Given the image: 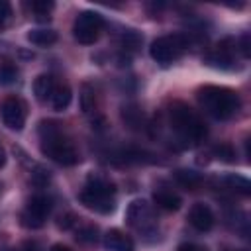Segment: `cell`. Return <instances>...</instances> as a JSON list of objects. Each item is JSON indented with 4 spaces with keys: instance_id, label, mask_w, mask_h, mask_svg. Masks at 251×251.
I'll use <instances>...</instances> for the list:
<instances>
[{
    "instance_id": "obj_1",
    "label": "cell",
    "mask_w": 251,
    "mask_h": 251,
    "mask_svg": "<svg viewBox=\"0 0 251 251\" xmlns=\"http://www.w3.org/2000/svg\"><path fill=\"white\" fill-rule=\"evenodd\" d=\"M39 135H41V153L45 157H49L51 161L65 165V167H73L80 161L76 147L73 145V141L69 137H65V133L61 131V126L57 122L43 120L39 124Z\"/></svg>"
},
{
    "instance_id": "obj_2",
    "label": "cell",
    "mask_w": 251,
    "mask_h": 251,
    "mask_svg": "<svg viewBox=\"0 0 251 251\" xmlns=\"http://www.w3.org/2000/svg\"><path fill=\"white\" fill-rule=\"evenodd\" d=\"M196 98H198V104L202 106V110L216 120L233 118L241 106L239 94L227 86H216V84L200 86L196 92Z\"/></svg>"
},
{
    "instance_id": "obj_3",
    "label": "cell",
    "mask_w": 251,
    "mask_h": 251,
    "mask_svg": "<svg viewBox=\"0 0 251 251\" xmlns=\"http://www.w3.org/2000/svg\"><path fill=\"white\" fill-rule=\"evenodd\" d=\"M169 124L176 131V135L184 141L198 143L206 137L208 129L202 118L184 102H173L169 108Z\"/></svg>"
},
{
    "instance_id": "obj_4",
    "label": "cell",
    "mask_w": 251,
    "mask_h": 251,
    "mask_svg": "<svg viewBox=\"0 0 251 251\" xmlns=\"http://www.w3.org/2000/svg\"><path fill=\"white\" fill-rule=\"evenodd\" d=\"M116 184L104 176H88L86 184L78 192V200L84 208L108 214L116 208Z\"/></svg>"
},
{
    "instance_id": "obj_5",
    "label": "cell",
    "mask_w": 251,
    "mask_h": 251,
    "mask_svg": "<svg viewBox=\"0 0 251 251\" xmlns=\"http://www.w3.org/2000/svg\"><path fill=\"white\" fill-rule=\"evenodd\" d=\"M186 49H188V39L180 33H175V35L157 37L149 47V55L153 57V61L167 65V63L176 61Z\"/></svg>"
},
{
    "instance_id": "obj_6",
    "label": "cell",
    "mask_w": 251,
    "mask_h": 251,
    "mask_svg": "<svg viewBox=\"0 0 251 251\" xmlns=\"http://www.w3.org/2000/svg\"><path fill=\"white\" fill-rule=\"evenodd\" d=\"M102 29H104V18L92 10L80 12L73 24V35L82 45H92L94 41H98Z\"/></svg>"
},
{
    "instance_id": "obj_7",
    "label": "cell",
    "mask_w": 251,
    "mask_h": 251,
    "mask_svg": "<svg viewBox=\"0 0 251 251\" xmlns=\"http://www.w3.org/2000/svg\"><path fill=\"white\" fill-rule=\"evenodd\" d=\"M51 212V198L45 194H35L27 200L25 208L20 214V224L27 229H37L45 224Z\"/></svg>"
},
{
    "instance_id": "obj_8",
    "label": "cell",
    "mask_w": 251,
    "mask_h": 251,
    "mask_svg": "<svg viewBox=\"0 0 251 251\" xmlns=\"http://www.w3.org/2000/svg\"><path fill=\"white\" fill-rule=\"evenodd\" d=\"M0 116L2 122L8 129L12 131H20L25 126V118H27V106L22 98L18 96H8L4 98V102L0 104Z\"/></svg>"
},
{
    "instance_id": "obj_9",
    "label": "cell",
    "mask_w": 251,
    "mask_h": 251,
    "mask_svg": "<svg viewBox=\"0 0 251 251\" xmlns=\"http://www.w3.org/2000/svg\"><path fill=\"white\" fill-rule=\"evenodd\" d=\"M126 220L129 226L137 227V229H147L149 226H153V220H151V210L147 206L145 200H133L129 206H127V212H126Z\"/></svg>"
},
{
    "instance_id": "obj_10",
    "label": "cell",
    "mask_w": 251,
    "mask_h": 251,
    "mask_svg": "<svg viewBox=\"0 0 251 251\" xmlns=\"http://www.w3.org/2000/svg\"><path fill=\"white\" fill-rule=\"evenodd\" d=\"M214 220L216 218H214L212 208L206 206V204H202V202H196L190 208V212H188V222L198 231H210L214 227Z\"/></svg>"
},
{
    "instance_id": "obj_11",
    "label": "cell",
    "mask_w": 251,
    "mask_h": 251,
    "mask_svg": "<svg viewBox=\"0 0 251 251\" xmlns=\"http://www.w3.org/2000/svg\"><path fill=\"white\" fill-rule=\"evenodd\" d=\"M153 202L159 208L167 210V212H176L180 208V204H182L180 196L173 188H169V186H157L153 190Z\"/></svg>"
},
{
    "instance_id": "obj_12",
    "label": "cell",
    "mask_w": 251,
    "mask_h": 251,
    "mask_svg": "<svg viewBox=\"0 0 251 251\" xmlns=\"http://www.w3.org/2000/svg\"><path fill=\"white\" fill-rule=\"evenodd\" d=\"M104 245L108 251H133V241L120 229H110L104 235Z\"/></svg>"
},
{
    "instance_id": "obj_13",
    "label": "cell",
    "mask_w": 251,
    "mask_h": 251,
    "mask_svg": "<svg viewBox=\"0 0 251 251\" xmlns=\"http://www.w3.org/2000/svg\"><path fill=\"white\" fill-rule=\"evenodd\" d=\"M55 86H57V80H55L51 75H39V76L33 80L35 98H37L39 102H49L51 96H53Z\"/></svg>"
},
{
    "instance_id": "obj_14",
    "label": "cell",
    "mask_w": 251,
    "mask_h": 251,
    "mask_svg": "<svg viewBox=\"0 0 251 251\" xmlns=\"http://www.w3.org/2000/svg\"><path fill=\"white\" fill-rule=\"evenodd\" d=\"M208 61L214 63L216 67H231V63H233V47H231V41L229 39L222 41L216 47V51L208 57Z\"/></svg>"
},
{
    "instance_id": "obj_15",
    "label": "cell",
    "mask_w": 251,
    "mask_h": 251,
    "mask_svg": "<svg viewBox=\"0 0 251 251\" xmlns=\"http://www.w3.org/2000/svg\"><path fill=\"white\" fill-rule=\"evenodd\" d=\"M175 176V182L180 184L182 188L186 190H196L200 184H202V175L196 173V171H188V169H176L173 173Z\"/></svg>"
},
{
    "instance_id": "obj_16",
    "label": "cell",
    "mask_w": 251,
    "mask_h": 251,
    "mask_svg": "<svg viewBox=\"0 0 251 251\" xmlns=\"http://www.w3.org/2000/svg\"><path fill=\"white\" fill-rule=\"evenodd\" d=\"M71 98H73V92H71L69 84H61V82H57V86H55V90H53V96H51L49 104L53 106V110L63 112L65 108H69Z\"/></svg>"
},
{
    "instance_id": "obj_17",
    "label": "cell",
    "mask_w": 251,
    "mask_h": 251,
    "mask_svg": "<svg viewBox=\"0 0 251 251\" xmlns=\"http://www.w3.org/2000/svg\"><path fill=\"white\" fill-rule=\"evenodd\" d=\"M27 41H31L37 47H49V45H53L57 41V31L55 29H47V27L31 29L27 33Z\"/></svg>"
},
{
    "instance_id": "obj_18",
    "label": "cell",
    "mask_w": 251,
    "mask_h": 251,
    "mask_svg": "<svg viewBox=\"0 0 251 251\" xmlns=\"http://www.w3.org/2000/svg\"><path fill=\"white\" fill-rule=\"evenodd\" d=\"M224 184H226V188H229V190H233L241 196H249V192H251V182L245 176H239V175H227L224 178Z\"/></svg>"
},
{
    "instance_id": "obj_19",
    "label": "cell",
    "mask_w": 251,
    "mask_h": 251,
    "mask_svg": "<svg viewBox=\"0 0 251 251\" xmlns=\"http://www.w3.org/2000/svg\"><path fill=\"white\" fill-rule=\"evenodd\" d=\"M122 118H124V122H126L129 127H133V129H137V127L143 126V114H141V110H139L137 106H133V104L124 106Z\"/></svg>"
},
{
    "instance_id": "obj_20",
    "label": "cell",
    "mask_w": 251,
    "mask_h": 251,
    "mask_svg": "<svg viewBox=\"0 0 251 251\" xmlns=\"http://www.w3.org/2000/svg\"><path fill=\"white\" fill-rule=\"evenodd\" d=\"M214 153L220 161L224 163H235V149L229 145V143H220L214 147Z\"/></svg>"
},
{
    "instance_id": "obj_21",
    "label": "cell",
    "mask_w": 251,
    "mask_h": 251,
    "mask_svg": "<svg viewBox=\"0 0 251 251\" xmlns=\"http://www.w3.org/2000/svg\"><path fill=\"white\" fill-rule=\"evenodd\" d=\"M27 8L35 14L37 20H47L49 12L53 10V2H31V4H27Z\"/></svg>"
},
{
    "instance_id": "obj_22",
    "label": "cell",
    "mask_w": 251,
    "mask_h": 251,
    "mask_svg": "<svg viewBox=\"0 0 251 251\" xmlns=\"http://www.w3.org/2000/svg\"><path fill=\"white\" fill-rule=\"evenodd\" d=\"M80 108L84 114L92 112L94 110V92L90 90V86H84L82 88V94H80Z\"/></svg>"
},
{
    "instance_id": "obj_23",
    "label": "cell",
    "mask_w": 251,
    "mask_h": 251,
    "mask_svg": "<svg viewBox=\"0 0 251 251\" xmlns=\"http://www.w3.org/2000/svg\"><path fill=\"white\" fill-rule=\"evenodd\" d=\"M14 78H16V69L12 65H4L0 69V80L2 82H12Z\"/></svg>"
},
{
    "instance_id": "obj_24",
    "label": "cell",
    "mask_w": 251,
    "mask_h": 251,
    "mask_svg": "<svg viewBox=\"0 0 251 251\" xmlns=\"http://www.w3.org/2000/svg\"><path fill=\"white\" fill-rule=\"evenodd\" d=\"M76 239L80 241H96V227H86V229H80Z\"/></svg>"
},
{
    "instance_id": "obj_25",
    "label": "cell",
    "mask_w": 251,
    "mask_h": 251,
    "mask_svg": "<svg viewBox=\"0 0 251 251\" xmlns=\"http://www.w3.org/2000/svg\"><path fill=\"white\" fill-rule=\"evenodd\" d=\"M10 14H12V10H10V6L6 4V2H0V29L6 25V22H8V18H10Z\"/></svg>"
},
{
    "instance_id": "obj_26",
    "label": "cell",
    "mask_w": 251,
    "mask_h": 251,
    "mask_svg": "<svg viewBox=\"0 0 251 251\" xmlns=\"http://www.w3.org/2000/svg\"><path fill=\"white\" fill-rule=\"evenodd\" d=\"M241 53H243V57H249L251 55V49H249V33H245L241 37Z\"/></svg>"
},
{
    "instance_id": "obj_27",
    "label": "cell",
    "mask_w": 251,
    "mask_h": 251,
    "mask_svg": "<svg viewBox=\"0 0 251 251\" xmlns=\"http://www.w3.org/2000/svg\"><path fill=\"white\" fill-rule=\"evenodd\" d=\"M178 251H206V249L200 247V245H196V243H182L178 247Z\"/></svg>"
},
{
    "instance_id": "obj_28",
    "label": "cell",
    "mask_w": 251,
    "mask_h": 251,
    "mask_svg": "<svg viewBox=\"0 0 251 251\" xmlns=\"http://www.w3.org/2000/svg\"><path fill=\"white\" fill-rule=\"evenodd\" d=\"M49 251H71V249L67 245H63V243H55V245H51Z\"/></svg>"
},
{
    "instance_id": "obj_29",
    "label": "cell",
    "mask_w": 251,
    "mask_h": 251,
    "mask_svg": "<svg viewBox=\"0 0 251 251\" xmlns=\"http://www.w3.org/2000/svg\"><path fill=\"white\" fill-rule=\"evenodd\" d=\"M6 165V151L0 147V167H4Z\"/></svg>"
}]
</instances>
